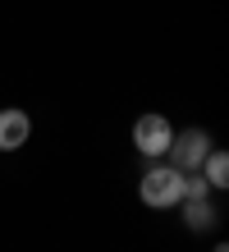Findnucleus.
Returning a JSON list of instances; mask_svg holds the SVG:
<instances>
[{"instance_id": "nucleus-1", "label": "nucleus", "mask_w": 229, "mask_h": 252, "mask_svg": "<svg viewBox=\"0 0 229 252\" xmlns=\"http://www.w3.org/2000/svg\"><path fill=\"white\" fill-rule=\"evenodd\" d=\"M137 192H142V202L156 206V211L179 206L183 202V170H174V165H151L142 174V184H137Z\"/></svg>"}, {"instance_id": "nucleus-2", "label": "nucleus", "mask_w": 229, "mask_h": 252, "mask_svg": "<svg viewBox=\"0 0 229 252\" xmlns=\"http://www.w3.org/2000/svg\"><path fill=\"white\" fill-rule=\"evenodd\" d=\"M206 152H211V138L202 128H183V133H174L170 138V165L174 170H202V160H206Z\"/></svg>"}, {"instance_id": "nucleus-3", "label": "nucleus", "mask_w": 229, "mask_h": 252, "mask_svg": "<svg viewBox=\"0 0 229 252\" xmlns=\"http://www.w3.org/2000/svg\"><path fill=\"white\" fill-rule=\"evenodd\" d=\"M170 138H174V128L165 124V115H137V124H133V147L142 156H165L170 152Z\"/></svg>"}, {"instance_id": "nucleus-4", "label": "nucleus", "mask_w": 229, "mask_h": 252, "mask_svg": "<svg viewBox=\"0 0 229 252\" xmlns=\"http://www.w3.org/2000/svg\"><path fill=\"white\" fill-rule=\"evenodd\" d=\"M28 133H33V120H28L23 110H0V152H19L28 142Z\"/></svg>"}, {"instance_id": "nucleus-5", "label": "nucleus", "mask_w": 229, "mask_h": 252, "mask_svg": "<svg viewBox=\"0 0 229 252\" xmlns=\"http://www.w3.org/2000/svg\"><path fill=\"white\" fill-rule=\"evenodd\" d=\"M183 220H188V229H211L216 225V206L206 197H183Z\"/></svg>"}, {"instance_id": "nucleus-6", "label": "nucleus", "mask_w": 229, "mask_h": 252, "mask_svg": "<svg viewBox=\"0 0 229 252\" xmlns=\"http://www.w3.org/2000/svg\"><path fill=\"white\" fill-rule=\"evenodd\" d=\"M197 174H202L211 188H225L229 184V156L225 152H206V160H202V170H197Z\"/></svg>"}]
</instances>
